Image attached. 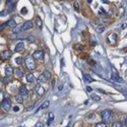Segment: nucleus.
<instances>
[{"label":"nucleus","mask_w":127,"mask_h":127,"mask_svg":"<svg viewBox=\"0 0 127 127\" xmlns=\"http://www.w3.org/2000/svg\"><path fill=\"white\" fill-rule=\"evenodd\" d=\"M48 116H49V118H48V122H47V123H48V125H50L51 122L54 120V113H52V112H51V113H49Z\"/></svg>","instance_id":"nucleus-19"},{"label":"nucleus","mask_w":127,"mask_h":127,"mask_svg":"<svg viewBox=\"0 0 127 127\" xmlns=\"http://www.w3.org/2000/svg\"><path fill=\"white\" fill-rule=\"evenodd\" d=\"M86 91H87V92H92V87H90V86H86Z\"/></svg>","instance_id":"nucleus-39"},{"label":"nucleus","mask_w":127,"mask_h":127,"mask_svg":"<svg viewBox=\"0 0 127 127\" xmlns=\"http://www.w3.org/2000/svg\"><path fill=\"white\" fill-rule=\"evenodd\" d=\"M43 75L45 76L46 79H48V78H50V77H51V72L48 71V70H45V71H44V73H43Z\"/></svg>","instance_id":"nucleus-22"},{"label":"nucleus","mask_w":127,"mask_h":127,"mask_svg":"<svg viewBox=\"0 0 127 127\" xmlns=\"http://www.w3.org/2000/svg\"><path fill=\"white\" fill-rule=\"evenodd\" d=\"M23 48H24V44L22 42H19L16 44L15 48H14V52H21L23 50Z\"/></svg>","instance_id":"nucleus-12"},{"label":"nucleus","mask_w":127,"mask_h":127,"mask_svg":"<svg viewBox=\"0 0 127 127\" xmlns=\"http://www.w3.org/2000/svg\"><path fill=\"white\" fill-rule=\"evenodd\" d=\"M36 21H37V26L41 28H42V24H43V22H42V21H41V18L39 17V16H37V19H36Z\"/></svg>","instance_id":"nucleus-25"},{"label":"nucleus","mask_w":127,"mask_h":127,"mask_svg":"<svg viewBox=\"0 0 127 127\" xmlns=\"http://www.w3.org/2000/svg\"><path fill=\"white\" fill-rule=\"evenodd\" d=\"M26 38H28L27 35H21V34H17V35H16L17 40H22V39H26Z\"/></svg>","instance_id":"nucleus-24"},{"label":"nucleus","mask_w":127,"mask_h":127,"mask_svg":"<svg viewBox=\"0 0 127 127\" xmlns=\"http://www.w3.org/2000/svg\"><path fill=\"white\" fill-rule=\"evenodd\" d=\"M24 62H26V66L28 69L30 70H33L36 68V62H35V59L32 57V56H28L24 58Z\"/></svg>","instance_id":"nucleus-2"},{"label":"nucleus","mask_w":127,"mask_h":127,"mask_svg":"<svg viewBox=\"0 0 127 127\" xmlns=\"http://www.w3.org/2000/svg\"><path fill=\"white\" fill-rule=\"evenodd\" d=\"M26 77H27V81L28 82H34V81H35V75H34L33 73H28Z\"/></svg>","instance_id":"nucleus-15"},{"label":"nucleus","mask_w":127,"mask_h":127,"mask_svg":"<svg viewBox=\"0 0 127 127\" xmlns=\"http://www.w3.org/2000/svg\"><path fill=\"white\" fill-rule=\"evenodd\" d=\"M35 127H44V125H43L42 122H38V123L36 124V126H35Z\"/></svg>","instance_id":"nucleus-35"},{"label":"nucleus","mask_w":127,"mask_h":127,"mask_svg":"<svg viewBox=\"0 0 127 127\" xmlns=\"http://www.w3.org/2000/svg\"><path fill=\"white\" fill-rule=\"evenodd\" d=\"M121 28H126V23H123V24H122Z\"/></svg>","instance_id":"nucleus-40"},{"label":"nucleus","mask_w":127,"mask_h":127,"mask_svg":"<svg viewBox=\"0 0 127 127\" xmlns=\"http://www.w3.org/2000/svg\"><path fill=\"white\" fill-rule=\"evenodd\" d=\"M47 79L45 78V76H44L43 74H41V75H39V77H38V84H44Z\"/></svg>","instance_id":"nucleus-18"},{"label":"nucleus","mask_w":127,"mask_h":127,"mask_svg":"<svg viewBox=\"0 0 127 127\" xmlns=\"http://www.w3.org/2000/svg\"><path fill=\"white\" fill-rule=\"evenodd\" d=\"M13 73H15V75H16L17 77H19V78L23 76V71H22L21 69H19V68H16V69L14 70V72H13Z\"/></svg>","instance_id":"nucleus-16"},{"label":"nucleus","mask_w":127,"mask_h":127,"mask_svg":"<svg viewBox=\"0 0 127 127\" xmlns=\"http://www.w3.org/2000/svg\"><path fill=\"white\" fill-rule=\"evenodd\" d=\"M11 56V52L9 51V50H5V51H3L1 53V58H2V60H6L8 59L9 57Z\"/></svg>","instance_id":"nucleus-11"},{"label":"nucleus","mask_w":127,"mask_h":127,"mask_svg":"<svg viewBox=\"0 0 127 127\" xmlns=\"http://www.w3.org/2000/svg\"><path fill=\"white\" fill-rule=\"evenodd\" d=\"M74 49H75V50H77V51H81L82 49H84V46H82V45H78V44H77V45L74 46Z\"/></svg>","instance_id":"nucleus-28"},{"label":"nucleus","mask_w":127,"mask_h":127,"mask_svg":"<svg viewBox=\"0 0 127 127\" xmlns=\"http://www.w3.org/2000/svg\"><path fill=\"white\" fill-rule=\"evenodd\" d=\"M49 106H50V102H49V101H45V102H44V103L40 106V108H39V109H47V108H49Z\"/></svg>","instance_id":"nucleus-17"},{"label":"nucleus","mask_w":127,"mask_h":127,"mask_svg":"<svg viewBox=\"0 0 127 127\" xmlns=\"http://www.w3.org/2000/svg\"><path fill=\"white\" fill-rule=\"evenodd\" d=\"M13 72H14V70H13V68L9 65V64H7L6 66H5V73H6V76H11V75H13Z\"/></svg>","instance_id":"nucleus-8"},{"label":"nucleus","mask_w":127,"mask_h":127,"mask_svg":"<svg viewBox=\"0 0 127 127\" xmlns=\"http://www.w3.org/2000/svg\"><path fill=\"white\" fill-rule=\"evenodd\" d=\"M98 22L103 23V22H107V21H104V19H99V21H98Z\"/></svg>","instance_id":"nucleus-38"},{"label":"nucleus","mask_w":127,"mask_h":127,"mask_svg":"<svg viewBox=\"0 0 127 127\" xmlns=\"http://www.w3.org/2000/svg\"><path fill=\"white\" fill-rule=\"evenodd\" d=\"M13 111H14V112H18V111H19V107L15 106V107H14V108H13Z\"/></svg>","instance_id":"nucleus-36"},{"label":"nucleus","mask_w":127,"mask_h":127,"mask_svg":"<svg viewBox=\"0 0 127 127\" xmlns=\"http://www.w3.org/2000/svg\"><path fill=\"white\" fill-rule=\"evenodd\" d=\"M12 32H13L14 34H18V33H21V26L13 28H12Z\"/></svg>","instance_id":"nucleus-21"},{"label":"nucleus","mask_w":127,"mask_h":127,"mask_svg":"<svg viewBox=\"0 0 127 127\" xmlns=\"http://www.w3.org/2000/svg\"><path fill=\"white\" fill-rule=\"evenodd\" d=\"M34 27V23L32 21H26L23 24H21V31H28L33 28Z\"/></svg>","instance_id":"nucleus-7"},{"label":"nucleus","mask_w":127,"mask_h":127,"mask_svg":"<svg viewBox=\"0 0 127 127\" xmlns=\"http://www.w3.org/2000/svg\"><path fill=\"white\" fill-rule=\"evenodd\" d=\"M16 6V1H14V0H11V1H7V7L8 9H6L8 13H10L14 10V8Z\"/></svg>","instance_id":"nucleus-6"},{"label":"nucleus","mask_w":127,"mask_h":127,"mask_svg":"<svg viewBox=\"0 0 127 127\" xmlns=\"http://www.w3.org/2000/svg\"><path fill=\"white\" fill-rule=\"evenodd\" d=\"M101 116H102V119H103L104 123L107 124V123H110V122L113 121L114 113L111 110H104L101 112Z\"/></svg>","instance_id":"nucleus-1"},{"label":"nucleus","mask_w":127,"mask_h":127,"mask_svg":"<svg viewBox=\"0 0 127 127\" xmlns=\"http://www.w3.org/2000/svg\"><path fill=\"white\" fill-rule=\"evenodd\" d=\"M108 41L110 44H115L117 42V35L116 34H110L108 36Z\"/></svg>","instance_id":"nucleus-10"},{"label":"nucleus","mask_w":127,"mask_h":127,"mask_svg":"<svg viewBox=\"0 0 127 127\" xmlns=\"http://www.w3.org/2000/svg\"><path fill=\"white\" fill-rule=\"evenodd\" d=\"M36 92H37V94L39 96H44V95H45V89H44L41 85H38L36 86Z\"/></svg>","instance_id":"nucleus-9"},{"label":"nucleus","mask_w":127,"mask_h":127,"mask_svg":"<svg viewBox=\"0 0 127 127\" xmlns=\"http://www.w3.org/2000/svg\"><path fill=\"white\" fill-rule=\"evenodd\" d=\"M19 127H22V126H19Z\"/></svg>","instance_id":"nucleus-43"},{"label":"nucleus","mask_w":127,"mask_h":127,"mask_svg":"<svg viewBox=\"0 0 127 127\" xmlns=\"http://www.w3.org/2000/svg\"><path fill=\"white\" fill-rule=\"evenodd\" d=\"M104 30H105V28H99V27L96 28V31H97L98 33H99V34L103 33V32H104Z\"/></svg>","instance_id":"nucleus-31"},{"label":"nucleus","mask_w":127,"mask_h":127,"mask_svg":"<svg viewBox=\"0 0 127 127\" xmlns=\"http://www.w3.org/2000/svg\"><path fill=\"white\" fill-rule=\"evenodd\" d=\"M32 57L34 58V59H38V60H42L44 58V52L42 50H37L33 53Z\"/></svg>","instance_id":"nucleus-5"},{"label":"nucleus","mask_w":127,"mask_h":127,"mask_svg":"<svg viewBox=\"0 0 127 127\" xmlns=\"http://www.w3.org/2000/svg\"><path fill=\"white\" fill-rule=\"evenodd\" d=\"M28 89L24 85H21V87H19V95L21 96H26V95H28Z\"/></svg>","instance_id":"nucleus-13"},{"label":"nucleus","mask_w":127,"mask_h":127,"mask_svg":"<svg viewBox=\"0 0 127 127\" xmlns=\"http://www.w3.org/2000/svg\"><path fill=\"white\" fill-rule=\"evenodd\" d=\"M125 125H127V118L125 119Z\"/></svg>","instance_id":"nucleus-41"},{"label":"nucleus","mask_w":127,"mask_h":127,"mask_svg":"<svg viewBox=\"0 0 127 127\" xmlns=\"http://www.w3.org/2000/svg\"><path fill=\"white\" fill-rule=\"evenodd\" d=\"M6 27H10V28H15L16 27V21H14L13 18H11V19H9V21H7V22H5V23H3L1 27H0V31H2L3 28H5Z\"/></svg>","instance_id":"nucleus-3"},{"label":"nucleus","mask_w":127,"mask_h":127,"mask_svg":"<svg viewBox=\"0 0 127 127\" xmlns=\"http://www.w3.org/2000/svg\"><path fill=\"white\" fill-rule=\"evenodd\" d=\"M15 101L17 102L18 104H22V103H23V97L21 96V95L17 96V97H15Z\"/></svg>","instance_id":"nucleus-20"},{"label":"nucleus","mask_w":127,"mask_h":127,"mask_svg":"<svg viewBox=\"0 0 127 127\" xmlns=\"http://www.w3.org/2000/svg\"><path fill=\"white\" fill-rule=\"evenodd\" d=\"M112 79L114 81H117V82H123V79H122L117 73H113V74H112Z\"/></svg>","instance_id":"nucleus-14"},{"label":"nucleus","mask_w":127,"mask_h":127,"mask_svg":"<svg viewBox=\"0 0 127 127\" xmlns=\"http://www.w3.org/2000/svg\"><path fill=\"white\" fill-rule=\"evenodd\" d=\"M91 98H92V100H94V101H100V100H101V98H100L99 96L94 95V94H92V95L91 96Z\"/></svg>","instance_id":"nucleus-27"},{"label":"nucleus","mask_w":127,"mask_h":127,"mask_svg":"<svg viewBox=\"0 0 127 127\" xmlns=\"http://www.w3.org/2000/svg\"><path fill=\"white\" fill-rule=\"evenodd\" d=\"M21 14H27V13H28V9H27L26 7L21 8Z\"/></svg>","instance_id":"nucleus-33"},{"label":"nucleus","mask_w":127,"mask_h":127,"mask_svg":"<svg viewBox=\"0 0 127 127\" xmlns=\"http://www.w3.org/2000/svg\"><path fill=\"white\" fill-rule=\"evenodd\" d=\"M2 85V80H0V86Z\"/></svg>","instance_id":"nucleus-42"},{"label":"nucleus","mask_w":127,"mask_h":127,"mask_svg":"<svg viewBox=\"0 0 127 127\" xmlns=\"http://www.w3.org/2000/svg\"><path fill=\"white\" fill-rule=\"evenodd\" d=\"M95 127H108V125L105 124L104 122H102V123H98V124H96Z\"/></svg>","instance_id":"nucleus-30"},{"label":"nucleus","mask_w":127,"mask_h":127,"mask_svg":"<svg viewBox=\"0 0 127 127\" xmlns=\"http://www.w3.org/2000/svg\"><path fill=\"white\" fill-rule=\"evenodd\" d=\"M14 61H15L16 64L21 65V63H22V58H21V57H16V58H15V60H14Z\"/></svg>","instance_id":"nucleus-26"},{"label":"nucleus","mask_w":127,"mask_h":127,"mask_svg":"<svg viewBox=\"0 0 127 127\" xmlns=\"http://www.w3.org/2000/svg\"><path fill=\"white\" fill-rule=\"evenodd\" d=\"M6 13H8V12H7V10H6V9H5V10H4V11H2L1 13H0V15H5Z\"/></svg>","instance_id":"nucleus-37"},{"label":"nucleus","mask_w":127,"mask_h":127,"mask_svg":"<svg viewBox=\"0 0 127 127\" xmlns=\"http://www.w3.org/2000/svg\"><path fill=\"white\" fill-rule=\"evenodd\" d=\"M1 106L5 111H9L11 109V101L9 99H4L1 103Z\"/></svg>","instance_id":"nucleus-4"},{"label":"nucleus","mask_w":127,"mask_h":127,"mask_svg":"<svg viewBox=\"0 0 127 127\" xmlns=\"http://www.w3.org/2000/svg\"><path fill=\"white\" fill-rule=\"evenodd\" d=\"M27 39H28V41H31V42H34V41H35V38H34L33 36H28Z\"/></svg>","instance_id":"nucleus-34"},{"label":"nucleus","mask_w":127,"mask_h":127,"mask_svg":"<svg viewBox=\"0 0 127 127\" xmlns=\"http://www.w3.org/2000/svg\"><path fill=\"white\" fill-rule=\"evenodd\" d=\"M84 77L86 81H94V78H92V76H90L89 74H84Z\"/></svg>","instance_id":"nucleus-23"},{"label":"nucleus","mask_w":127,"mask_h":127,"mask_svg":"<svg viewBox=\"0 0 127 127\" xmlns=\"http://www.w3.org/2000/svg\"><path fill=\"white\" fill-rule=\"evenodd\" d=\"M73 5H74V8H75L76 11L79 10V4H78V2H74V4H73Z\"/></svg>","instance_id":"nucleus-32"},{"label":"nucleus","mask_w":127,"mask_h":127,"mask_svg":"<svg viewBox=\"0 0 127 127\" xmlns=\"http://www.w3.org/2000/svg\"><path fill=\"white\" fill-rule=\"evenodd\" d=\"M112 127H123V125H122L120 122H114V123L112 124Z\"/></svg>","instance_id":"nucleus-29"}]
</instances>
